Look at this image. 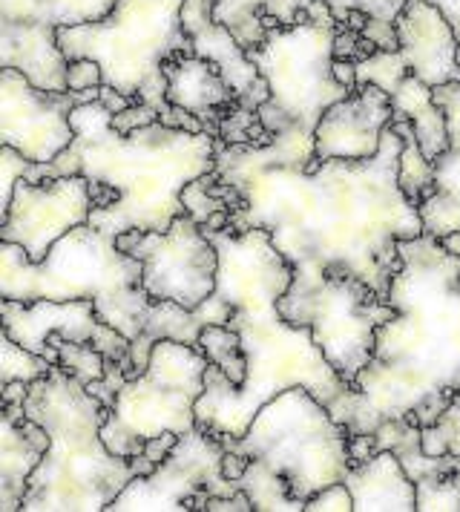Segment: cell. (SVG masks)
Wrapping results in <instances>:
<instances>
[{"mask_svg": "<svg viewBox=\"0 0 460 512\" xmlns=\"http://www.w3.org/2000/svg\"><path fill=\"white\" fill-rule=\"evenodd\" d=\"M394 118L391 95L380 90L377 84H360L343 101L325 110L317 130H314V147L317 159H371L377 156L383 133Z\"/></svg>", "mask_w": 460, "mask_h": 512, "instance_id": "2e32d148", "label": "cell"}, {"mask_svg": "<svg viewBox=\"0 0 460 512\" xmlns=\"http://www.w3.org/2000/svg\"><path fill=\"white\" fill-rule=\"evenodd\" d=\"M400 49H377L357 61V84H377L394 93L406 75H417L429 87L460 81V58L455 29L429 0H409L397 18Z\"/></svg>", "mask_w": 460, "mask_h": 512, "instance_id": "7c38bea8", "label": "cell"}, {"mask_svg": "<svg viewBox=\"0 0 460 512\" xmlns=\"http://www.w3.org/2000/svg\"><path fill=\"white\" fill-rule=\"evenodd\" d=\"M397 254L389 288L397 314L377 328L357 386L328 406L354 435H374L426 397L460 389V259L426 233L400 239Z\"/></svg>", "mask_w": 460, "mask_h": 512, "instance_id": "3957f363", "label": "cell"}, {"mask_svg": "<svg viewBox=\"0 0 460 512\" xmlns=\"http://www.w3.org/2000/svg\"><path fill=\"white\" fill-rule=\"evenodd\" d=\"M230 228V210H216L210 219H207L205 225H202V231L205 233H219V231H228Z\"/></svg>", "mask_w": 460, "mask_h": 512, "instance_id": "ee69618b", "label": "cell"}, {"mask_svg": "<svg viewBox=\"0 0 460 512\" xmlns=\"http://www.w3.org/2000/svg\"><path fill=\"white\" fill-rule=\"evenodd\" d=\"M49 346L58 351V366L72 377H78L84 386L107 377L110 363L92 343H75V340H64L61 334H55L49 340Z\"/></svg>", "mask_w": 460, "mask_h": 512, "instance_id": "83f0119b", "label": "cell"}, {"mask_svg": "<svg viewBox=\"0 0 460 512\" xmlns=\"http://www.w3.org/2000/svg\"><path fill=\"white\" fill-rule=\"evenodd\" d=\"M144 262L124 254L113 236L90 222L61 236L44 262H32L18 242L0 239V297L3 300H92L98 320L138 340L153 311L141 288Z\"/></svg>", "mask_w": 460, "mask_h": 512, "instance_id": "52a82bcc", "label": "cell"}, {"mask_svg": "<svg viewBox=\"0 0 460 512\" xmlns=\"http://www.w3.org/2000/svg\"><path fill=\"white\" fill-rule=\"evenodd\" d=\"M440 245H443V248H446V251H449V254H452V256H458V259H460V231H455V233H446V236H443V239H440Z\"/></svg>", "mask_w": 460, "mask_h": 512, "instance_id": "f6af8a7d", "label": "cell"}, {"mask_svg": "<svg viewBox=\"0 0 460 512\" xmlns=\"http://www.w3.org/2000/svg\"><path fill=\"white\" fill-rule=\"evenodd\" d=\"M429 3H435L437 9L446 15V21L452 24V29H455V38H458V58H460V0H429Z\"/></svg>", "mask_w": 460, "mask_h": 512, "instance_id": "7bdbcfd3", "label": "cell"}, {"mask_svg": "<svg viewBox=\"0 0 460 512\" xmlns=\"http://www.w3.org/2000/svg\"><path fill=\"white\" fill-rule=\"evenodd\" d=\"M29 167H32V159H26L21 150L0 144V213L9 208L18 182L29 176Z\"/></svg>", "mask_w": 460, "mask_h": 512, "instance_id": "836d02e7", "label": "cell"}, {"mask_svg": "<svg viewBox=\"0 0 460 512\" xmlns=\"http://www.w3.org/2000/svg\"><path fill=\"white\" fill-rule=\"evenodd\" d=\"M176 443H179L176 432H161V435H156V438H150V441L144 443V458L159 466L176 449Z\"/></svg>", "mask_w": 460, "mask_h": 512, "instance_id": "f35d334b", "label": "cell"}, {"mask_svg": "<svg viewBox=\"0 0 460 512\" xmlns=\"http://www.w3.org/2000/svg\"><path fill=\"white\" fill-rule=\"evenodd\" d=\"M248 464H251L248 455H242V452H236V449H228V452H225V461H222V472L228 475L230 481H239V478L245 475Z\"/></svg>", "mask_w": 460, "mask_h": 512, "instance_id": "60d3db41", "label": "cell"}, {"mask_svg": "<svg viewBox=\"0 0 460 512\" xmlns=\"http://www.w3.org/2000/svg\"><path fill=\"white\" fill-rule=\"evenodd\" d=\"M351 429L305 386H291L268 400L242 438H219L225 449L256 458L288 481L299 501L345 481L351 469Z\"/></svg>", "mask_w": 460, "mask_h": 512, "instance_id": "ba28073f", "label": "cell"}, {"mask_svg": "<svg viewBox=\"0 0 460 512\" xmlns=\"http://www.w3.org/2000/svg\"><path fill=\"white\" fill-rule=\"evenodd\" d=\"M23 415L41 423L49 449L32 472L21 512H107L136 478L133 458H121L101 438L110 409L61 366L29 383Z\"/></svg>", "mask_w": 460, "mask_h": 512, "instance_id": "8992f818", "label": "cell"}, {"mask_svg": "<svg viewBox=\"0 0 460 512\" xmlns=\"http://www.w3.org/2000/svg\"><path fill=\"white\" fill-rule=\"evenodd\" d=\"M0 67L23 72L38 90L67 93L69 58L58 44V35L0 21Z\"/></svg>", "mask_w": 460, "mask_h": 512, "instance_id": "44dd1931", "label": "cell"}, {"mask_svg": "<svg viewBox=\"0 0 460 512\" xmlns=\"http://www.w3.org/2000/svg\"><path fill=\"white\" fill-rule=\"evenodd\" d=\"M210 360L205 351L179 340H159L147 369L130 377L104 420L101 438L121 458L144 455V443L161 432L196 429V400L205 392Z\"/></svg>", "mask_w": 460, "mask_h": 512, "instance_id": "30bf717a", "label": "cell"}, {"mask_svg": "<svg viewBox=\"0 0 460 512\" xmlns=\"http://www.w3.org/2000/svg\"><path fill=\"white\" fill-rule=\"evenodd\" d=\"M423 233L443 239L460 231V144H452L435 162V190L417 205Z\"/></svg>", "mask_w": 460, "mask_h": 512, "instance_id": "cb8c5ba5", "label": "cell"}, {"mask_svg": "<svg viewBox=\"0 0 460 512\" xmlns=\"http://www.w3.org/2000/svg\"><path fill=\"white\" fill-rule=\"evenodd\" d=\"M67 84L72 93H90L104 87V70L92 58H72L67 70Z\"/></svg>", "mask_w": 460, "mask_h": 512, "instance_id": "e575fe53", "label": "cell"}, {"mask_svg": "<svg viewBox=\"0 0 460 512\" xmlns=\"http://www.w3.org/2000/svg\"><path fill=\"white\" fill-rule=\"evenodd\" d=\"M98 101H101V104H104V107H107V110H110V113L115 116V113H124V110H130L138 98L136 95L121 93V90H115V87H107V84H104V87L98 90Z\"/></svg>", "mask_w": 460, "mask_h": 512, "instance_id": "ab89813d", "label": "cell"}, {"mask_svg": "<svg viewBox=\"0 0 460 512\" xmlns=\"http://www.w3.org/2000/svg\"><path fill=\"white\" fill-rule=\"evenodd\" d=\"M164 78H167V104L202 118L207 133L219 139V124L225 113L239 107V95L233 93L219 67L190 52L170 58L164 64Z\"/></svg>", "mask_w": 460, "mask_h": 512, "instance_id": "ac0fdd59", "label": "cell"}, {"mask_svg": "<svg viewBox=\"0 0 460 512\" xmlns=\"http://www.w3.org/2000/svg\"><path fill=\"white\" fill-rule=\"evenodd\" d=\"M403 147L406 139L386 127L371 159H314L239 176L228 182L242 193L230 228H265L297 274L343 268L389 300L397 242L423 233L420 210L397 179Z\"/></svg>", "mask_w": 460, "mask_h": 512, "instance_id": "6da1fadb", "label": "cell"}, {"mask_svg": "<svg viewBox=\"0 0 460 512\" xmlns=\"http://www.w3.org/2000/svg\"><path fill=\"white\" fill-rule=\"evenodd\" d=\"M328 9L334 12L337 24H343L348 12H366L368 21H383V24H397L409 0H325Z\"/></svg>", "mask_w": 460, "mask_h": 512, "instance_id": "d6a6232c", "label": "cell"}, {"mask_svg": "<svg viewBox=\"0 0 460 512\" xmlns=\"http://www.w3.org/2000/svg\"><path fill=\"white\" fill-rule=\"evenodd\" d=\"M420 443H423L426 455H455V458H460V389L435 426L423 429Z\"/></svg>", "mask_w": 460, "mask_h": 512, "instance_id": "f546056e", "label": "cell"}, {"mask_svg": "<svg viewBox=\"0 0 460 512\" xmlns=\"http://www.w3.org/2000/svg\"><path fill=\"white\" fill-rule=\"evenodd\" d=\"M49 435L41 423L23 415V406L0 412V512H21L32 472L44 461Z\"/></svg>", "mask_w": 460, "mask_h": 512, "instance_id": "d6986e66", "label": "cell"}, {"mask_svg": "<svg viewBox=\"0 0 460 512\" xmlns=\"http://www.w3.org/2000/svg\"><path fill=\"white\" fill-rule=\"evenodd\" d=\"M334 78L354 93V90L360 87V84H357V61H340V58H337V61H334Z\"/></svg>", "mask_w": 460, "mask_h": 512, "instance_id": "b9f144b4", "label": "cell"}, {"mask_svg": "<svg viewBox=\"0 0 460 512\" xmlns=\"http://www.w3.org/2000/svg\"><path fill=\"white\" fill-rule=\"evenodd\" d=\"M460 512V469L417 481V512Z\"/></svg>", "mask_w": 460, "mask_h": 512, "instance_id": "1f68e13d", "label": "cell"}, {"mask_svg": "<svg viewBox=\"0 0 460 512\" xmlns=\"http://www.w3.org/2000/svg\"><path fill=\"white\" fill-rule=\"evenodd\" d=\"M391 107L397 116H406L412 121L417 144L429 162H437V156H443L452 147L446 113L435 101V87H429L417 75H406L400 81V87L391 93Z\"/></svg>", "mask_w": 460, "mask_h": 512, "instance_id": "603a6c76", "label": "cell"}, {"mask_svg": "<svg viewBox=\"0 0 460 512\" xmlns=\"http://www.w3.org/2000/svg\"><path fill=\"white\" fill-rule=\"evenodd\" d=\"M305 512H354V495L345 487V481H337V484L317 492L305 504Z\"/></svg>", "mask_w": 460, "mask_h": 512, "instance_id": "d590c367", "label": "cell"}, {"mask_svg": "<svg viewBox=\"0 0 460 512\" xmlns=\"http://www.w3.org/2000/svg\"><path fill=\"white\" fill-rule=\"evenodd\" d=\"M121 0H0V21L58 35L61 26L101 24Z\"/></svg>", "mask_w": 460, "mask_h": 512, "instance_id": "7402d4cb", "label": "cell"}, {"mask_svg": "<svg viewBox=\"0 0 460 512\" xmlns=\"http://www.w3.org/2000/svg\"><path fill=\"white\" fill-rule=\"evenodd\" d=\"M87 176H49L44 182L21 179L9 208L0 213V239L18 242L32 262H44L52 245L92 216Z\"/></svg>", "mask_w": 460, "mask_h": 512, "instance_id": "9a60e30c", "label": "cell"}, {"mask_svg": "<svg viewBox=\"0 0 460 512\" xmlns=\"http://www.w3.org/2000/svg\"><path fill=\"white\" fill-rule=\"evenodd\" d=\"M179 18H182L184 35L190 38L193 55L216 64L233 87V93L239 95V107L253 110V87L259 84L262 75L251 61L248 49L239 44V38L228 26L216 21V0H184Z\"/></svg>", "mask_w": 460, "mask_h": 512, "instance_id": "e0dca14e", "label": "cell"}, {"mask_svg": "<svg viewBox=\"0 0 460 512\" xmlns=\"http://www.w3.org/2000/svg\"><path fill=\"white\" fill-rule=\"evenodd\" d=\"M52 369H55V363L49 357L23 349L21 343H15L9 334L0 331V386H6V383H35Z\"/></svg>", "mask_w": 460, "mask_h": 512, "instance_id": "4316f807", "label": "cell"}, {"mask_svg": "<svg viewBox=\"0 0 460 512\" xmlns=\"http://www.w3.org/2000/svg\"><path fill=\"white\" fill-rule=\"evenodd\" d=\"M130 256L144 262L141 288L153 303L170 300L193 311L216 294L219 251L187 213L167 231H144Z\"/></svg>", "mask_w": 460, "mask_h": 512, "instance_id": "4fadbf2b", "label": "cell"}, {"mask_svg": "<svg viewBox=\"0 0 460 512\" xmlns=\"http://www.w3.org/2000/svg\"><path fill=\"white\" fill-rule=\"evenodd\" d=\"M236 484L248 492L253 512H305V501H299L291 492L288 481L256 458H251L245 475Z\"/></svg>", "mask_w": 460, "mask_h": 512, "instance_id": "d4e9b609", "label": "cell"}, {"mask_svg": "<svg viewBox=\"0 0 460 512\" xmlns=\"http://www.w3.org/2000/svg\"><path fill=\"white\" fill-rule=\"evenodd\" d=\"M219 182V173L210 170L205 176L193 179L190 185L182 190V205L187 216H193L199 225H205L207 219L216 213V210H230V202L225 196H219L213 185Z\"/></svg>", "mask_w": 460, "mask_h": 512, "instance_id": "4dcf8cb0", "label": "cell"}, {"mask_svg": "<svg viewBox=\"0 0 460 512\" xmlns=\"http://www.w3.org/2000/svg\"><path fill=\"white\" fill-rule=\"evenodd\" d=\"M219 251L216 294L233 305L230 328L239 331L248 357V377L236 386L219 366H207L205 392L196 400V426L216 438H242L256 412L291 386H305L325 406L348 392L308 326L279 314V297L294 282L285 259L265 228L207 233Z\"/></svg>", "mask_w": 460, "mask_h": 512, "instance_id": "7a4b0ae2", "label": "cell"}, {"mask_svg": "<svg viewBox=\"0 0 460 512\" xmlns=\"http://www.w3.org/2000/svg\"><path fill=\"white\" fill-rule=\"evenodd\" d=\"M435 101L443 107V113H446L449 141H452V144H460V81L435 87Z\"/></svg>", "mask_w": 460, "mask_h": 512, "instance_id": "8d00e7d4", "label": "cell"}, {"mask_svg": "<svg viewBox=\"0 0 460 512\" xmlns=\"http://www.w3.org/2000/svg\"><path fill=\"white\" fill-rule=\"evenodd\" d=\"M276 308L288 323L314 331L317 346L348 389L357 386L374 354L377 328L397 314L386 297L343 268L294 271V282Z\"/></svg>", "mask_w": 460, "mask_h": 512, "instance_id": "9c48e42d", "label": "cell"}, {"mask_svg": "<svg viewBox=\"0 0 460 512\" xmlns=\"http://www.w3.org/2000/svg\"><path fill=\"white\" fill-rule=\"evenodd\" d=\"M400 187L403 193L412 199L414 205H420L432 190H435V162L426 159V153L420 150L417 139L406 141L403 156H400Z\"/></svg>", "mask_w": 460, "mask_h": 512, "instance_id": "f1b7e54d", "label": "cell"}, {"mask_svg": "<svg viewBox=\"0 0 460 512\" xmlns=\"http://www.w3.org/2000/svg\"><path fill=\"white\" fill-rule=\"evenodd\" d=\"M75 141L55 162H32L29 182L49 176H87L121 193L110 208H95L90 225L118 236L124 231H167L184 213L182 190L216 170V136L190 133L164 121L133 133L113 127V113L95 98L72 110Z\"/></svg>", "mask_w": 460, "mask_h": 512, "instance_id": "277c9868", "label": "cell"}, {"mask_svg": "<svg viewBox=\"0 0 460 512\" xmlns=\"http://www.w3.org/2000/svg\"><path fill=\"white\" fill-rule=\"evenodd\" d=\"M199 349L205 351L207 360L228 374L236 386L245 383V377H248V357L242 351V337H239L236 328L207 326L199 334Z\"/></svg>", "mask_w": 460, "mask_h": 512, "instance_id": "484cf974", "label": "cell"}, {"mask_svg": "<svg viewBox=\"0 0 460 512\" xmlns=\"http://www.w3.org/2000/svg\"><path fill=\"white\" fill-rule=\"evenodd\" d=\"M340 24L325 0H314L297 24L274 26L259 47L248 49L268 81V101L256 107L268 144H228L216 139V173L233 182L268 167H308L317 159L314 130L328 107L351 90L334 78V38Z\"/></svg>", "mask_w": 460, "mask_h": 512, "instance_id": "5b68a950", "label": "cell"}, {"mask_svg": "<svg viewBox=\"0 0 460 512\" xmlns=\"http://www.w3.org/2000/svg\"><path fill=\"white\" fill-rule=\"evenodd\" d=\"M345 487L354 495V512H414L417 484L394 449H380L345 475Z\"/></svg>", "mask_w": 460, "mask_h": 512, "instance_id": "ffe728a7", "label": "cell"}, {"mask_svg": "<svg viewBox=\"0 0 460 512\" xmlns=\"http://www.w3.org/2000/svg\"><path fill=\"white\" fill-rule=\"evenodd\" d=\"M159 118H161L159 110H153V107H150V104H144V101H136L130 110L115 113L113 127L115 130H121V133H133V130H138V127L153 124V121H159Z\"/></svg>", "mask_w": 460, "mask_h": 512, "instance_id": "74e56055", "label": "cell"}, {"mask_svg": "<svg viewBox=\"0 0 460 512\" xmlns=\"http://www.w3.org/2000/svg\"><path fill=\"white\" fill-rule=\"evenodd\" d=\"M225 443L205 429L179 435L176 449L150 475H136L107 512L205 510L213 495H233L239 484L222 472Z\"/></svg>", "mask_w": 460, "mask_h": 512, "instance_id": "8fae6325", "label": "cell"}, {"mask_svg": "<svg viewBox=\"0 0 460 512\" xmlns=\"http://www.w3.org/2000/svg\"><path fill=\"white\" fill-rule=\"evenodd\" d=\"M98 90L46 93L23 72L0 67V144L21 150L32 162H55L75 141L69 121L72 110L84 101H95Z\"/></svg>", "mask_w": 460, "mask_h": 512, "instance_id": "5bb4252c", "label": "cell"}]
</instances>
